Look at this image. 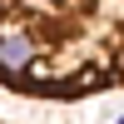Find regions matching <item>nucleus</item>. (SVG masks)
<instances>
[{
    "label": "nucleus",
    "mask_w": 124,
    "mask_h": 124,
    "mask_svg": "<svg viewBox=\"0 0 124 124\" xmlns=\"http://www.w3.org/2000/svg\"><path fill=\"white\" fill-rule=\"evenodd\" d=\"M0 89L55 104L124 89V0H0Z\"/></svg>",
    "instance_id": "f257e3e1"
},
{
    "label": "nucleus",
    "mask_w": 124,
    "mask_h": 124,
    "mask_svg": "<svg viewBox=\"0 0 124 124\" xmlns=\"http://www.w3.org/2000/svg\"><path fill=\"white\" fill-rule=\"evenodd\" d=\"M0 124H5V119H0ZM119 124H124V119H119Z\"/></svg>",
    "instance_id": "f03ea898"
}]
</instances>
